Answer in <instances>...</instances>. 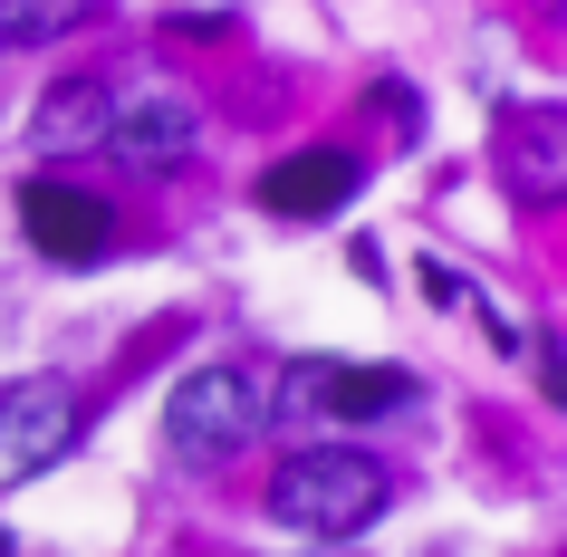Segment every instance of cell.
Returning <instances> with one entry per match:
<instances>
[{
  "label": "cell",
  "instance_id": "cell-1",
  "mask_svg": "<svg viewBox=\"0 0 567 557\" xmlns=\"http://www.w3.org/2000/svg\"><path fill=\"white\" fill-rule=\"evenodd\" d=\"M385 499H394L385 462H365L357 442H318V452H289L269 471V519L299 538H357V528H375Z\"/></svg>",
  "mask_w": 567,
  "mask_h": 557
},
{
  "label": "cell",
  "instance_id": "cell-2",
  "mask_svg": "<svg viewBox=\"0 0 567 557\" xmlns=\"http://www.w3.org/2000/svg\"><path fill=\"white\" fill-rule=\"evenodd\" d=\"M260 423H269V384H260V365H240V355L193 365V375L174 384V404H164V433H174L183 462H221V452H240Z\"/></svg>",
  "mask_w": 567,
  "mask_h": 557
},
{
  "label": "cell",
  "instance_id": "cell-3",
  "mask_svg": "<svg viewBox=\"0 0 567 557\" xmlns=\"http://www.w3.org/2000/svg\"><path fill=\"white\" fill-rule=\"evenodd\" d=\"M20 231H30L39 260L96 269V260H106V240H116V212L96 203V193H78V183H30V193H20Z\"/></svg>",
  "mask_w": 567,
  "mask_h": 557
},
{
  "label": "cell",
  "instance_id": "cell-4",
  "mask_svg": "<svg viewBox=\"0 0 567 557\" xmlns=\"http://www.w3.org/2000/svg\"><path fill=\"white\" fill-rule=\"evenodd\" d=\"M78 433H87V413H78L68 384H20V394L0 404V471L39 481L49 462H68V442H78Z\"/></svg>",
  "mask_w": 567,
  "mask_h": 557
},
{
  "label": "cell",
  "instance_id": "cell-5",
  "mask_svg": "<svg viewBox=\"0 0 567 557\" xmlns=\"http://www.w3.org/2000/svg\"><path fill=\"white\" fill-rule=\"evenodd\" d=\"M501 174L529 212L567 203V106H509L501 116Z\"/></svg>",
  "mask_w": 567,
  "mask_h": 557
},
{
  "label": "cell",
  "instance_id": "cell-6",
  "mask_svg": "<svg viewBox=\"0 0 567 557\" xmlns=\"http://www.w3.org/2000/svg\"><path fill=\"white\" fill-rule=\"evenodd\" d=\"M106 154H116L125 174H183L193 164V106H174V96H125V106H106Z\"/></svg>",
  "mask_w": 567,
  "mask_h": 557
},
{
  "label": "cell",
  "instance_id": "cell-7",
  "mask_svg": "<svg viewBox=\"0 0 567 557\" xmlns=\"http://www.w3.org/2000/svg\"><path fill=\"white\" fill-rule=\"evenodd\" d=\"M404 365H308V375H289V394L279 404L289 413H337V423H365V413H394L404 404Z\"/></svg>",
  "mask_w": 567,
  "mask_h": 557
},
{
  "label": "cell",
  "instance_id": "cell-8",
  "mask_svg": "<svg viewBox=\"0 0 567 557\" xmlns=\"http://www.w3.org/2000/svg\"><path fill=\"white\" fill-rule=\"evenodd\" d=\"M347 193H357V154L347 145H308V154H289V164L260 174V203L279 212V221H318V212H337Z\"/></svg>",
  "mask_w": 567,
  "mask_h": 557
},
{
  "label": "cell",
  "instance_id": "cell-9",
  "mask_svg": "<svg viewBox=\"0 0 567 557\" xmlns=\"http://www.w3.org/2000/svg\"><path fill=\"white\" fill-rule=\"evenodd\" d=\"M78 145H106V87L96 78H78L39 106V154H78Z\"/></svg>",
  "mask_w": 567,
  "mask_h": 557
},
{
  "label": "cell",
  "instance_id": "cell-10",
  "mask_svg": "<svg viewBox=\"0 0 567 557\" xmlns=\"http://www.w3.org/2000/svg\"><path fill=\"white\" fill-rule=\"evenodd\" d=\"M96 0H0V49H49L87 20Z\"/></svg>",
  "mask_w": 567,
  "mask_h": 557
},
{
  "label": "cell",
  "instance_id": "cell-11",
  "mask_svg": "<svg viewBox=\"0 0 567 557\" xmlns=\"http://www.w3.org/2000/svg\"><path fill=\"white\" fill-rule=\"evenodd\" d=\"M423 289H433V308H472V279H452L443 260H423Z\"/></svg>",
  "mask_w": 567,
  "mask_h": 557
},
{
  "label": "cell",
  "instance_id": "cell-12",
  "mask_svg": "<svg viewBox=\"0 0 567 557\" xmlns=\"http://www.w3.org/2000/svg\"><path fill=\"white\" fill-rule=\"evenodd\" d=\"M529 347H538V375H548V394H558V404H567V355L548 347V337H529Z\"/></svg>",
  "mask_w": 567,
  "mask_h": 557
}]
</instances>
